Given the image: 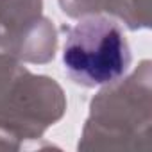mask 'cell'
Wrapping results in <instances>:
<instances>
[{
  "label": "cell",
  "instance_id": "1",
  "mask_svg": "<svg viewBox=\"0 0 152 152\" xmlns=\"http://www.w3.org/2000/svg\"><path fill=\"white\" fill-rule=\"evenodd\" d=\"M150 61L107 84L93 100L79 148L150 150Z\"/></svg>",
  "mask_w": 152,
  "mask_h": 152
},
{
  "label": "cell",
  "instance_id": "2",
  "mask_svg": "<svg viewBox=\"0 0 152 152\" xmlns=\"http://www.w3.org/2000/svg\"><path fill=\"white\" fill-rule=\"evenodd\" d=\"M66 109L61 86L34 75L18 59L0 54V132L20 140H39Z\"/></svg>",
  "mask_w": 152,
  "mask_h": 152
},
{
  "label": "cell",
  "instance_id": "3",
  "mask_svg": "<svg viewBox=\"0 0 152 152\" xmlns=\"http://www.w3.org/2000/svg\"><path fill=\"white\" fill-rule=\"evenodd\" d=\"M63 63L73 83L86 88L107 86L129 70L131 48L115 20L88 15L68 29Z\"/></svg>",
  "mask_w": 152,
  "mask_h": 152
},
{
  "label": "cell",
  "instance_id": "4",
  "mask_svg": "<svg viewBox=\"0 0 152 152\" xmlns=\"http://www.w3.org/2000/svg\"><path fill=\"white\" fill-rule=\"evenodd\" d=\"M41 9L43 0H0V54L29 63L54 57L56 31Z\"/></svg>",
  "mask_w": 152,
  "mask_h": 152
},
{
  "label": "cell",
  "instance_id": "5",
  "mask_svg": "<svg viewBox=\"0 0 152 152\" xmlns=\"http://www.w3.org/2000/svg\"><path fill=\"white\" fill-rule=\"evenodd\" d=\"M59 4L72 18L107 13L132 31L150 27V0H59Z\"/></svg>",
  "mask_w": 152,
  "mask_h": 152
}]
</instances>
